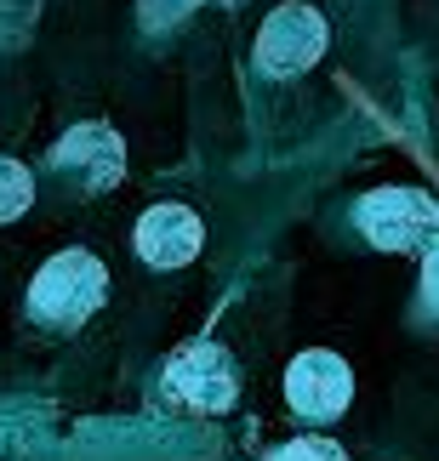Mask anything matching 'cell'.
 <instances>
[{
	"instance_id": "obj_1",
	"label": "cell",
	"mask_w": 439,
	"mask_h": 461,
	"mask_svg": "<svg viewBox=\"0 0 439 461\" xmlns=\"http://www.w3.org/2000/svg\"><path fill=\"white\" fill-rule=\"evenodd\" d=\"M103 296H109V274L92 251H58L41 274L29 279V313L51 330H75L86 325Z\"/></svg>"
},
{
	"instance_id": "obj_2",
	"label": "cell",
	"mask_w": 439,
	"mask_h": 461,
	"mask_svg": "<svg viewBox=\"0 0 439 461\" xmlns=\"http://www.w3.org/2000/svg\"><path fill=\"white\" fill-rule=\"evenodd\" d=\"M360 234L377 245V251H416L439 234V200L428 188H377L354 205Z\"/></svg>"
},
{
	"instance_id": "obj_3",
	"label": "cell",
	"mask_w": 439,
	"mask_h": 461,
	"mask_svg": "<svg viewBox=\"0 0 439 461\" xmlns=\"http://www.w3.org/2000/svg\"><path fill=\"white\" fill-rule=\"evenodd\" d=\"M166 393L200 416H223L240 399V370L223 342H188L166 359Z\"/></svg>"
},
{
	"instance_id": "obj_4",
	"label": "cell",
	"mask_w": 439,
	"mask_h": 461,
	"mask_svg": "<svg viewBox=\"0 0 439 461\" xmlns=\"http://www.w3.org/2000/svg\"><path fill=\"white\" fill-rule=\"evenodd\" d=\"M325 41H331V29H325V17L314 12V6H274L269 17H262V29H257V68L262 75H303V68H314L325 58Z\"/></svg>"
},
{
	"instance_id": "obj_5",
	"label": "cell",
	"mask_w": 439,
	"mask_h": 461,
	"mask_svg": "<svg viewBox=\"0 0 439 461\" xmlns=\"http://www.w3.org/2000/svg\"><path fill=\"white\" fill-rule=\"evenodd\" d=\"M286 404L303 421H337L348 404H354V370L325 348L297 353L286 365Z\"/></svg>"
},
{
	"instance_id": "obj_6",
	"label": "cell",
	"mask_w": 439,
	"mask_h": 461,
	"mask_svg": "<svg viewBox=\"0 0 439 461\" xmlns=\"http://www.w3.org/2000/svg\"><path fill=\"white\" fill-rule=\"evenodd\" d=\"M46 166L58 176H69L75 188H86V194H103L126 176V143H120V131L86 120V126H75L69 137H58V149L46 154Z\"/></svg>"
},
{
	"instance_id": "obj_7",
	"label": "cell",
	"mask_w": 439,
	"mask_h": 461,
	"mask_svg": "<svg viewBox=\"0 0 439 461\" xmlns=\"http://www.w3.org/2000/svg\"><path fill=\"white\" fill-rule=\"evenodd\" d=\"M132 245L149 268H188L206 245V228L188 205H149L143 217H137Z\"/></svg>"
},
{
	"instance_id": "obj_8",
	"label": "cell",
	"mask_w": 439,
	"mask_h": 461,
	"mask_svg": "<svg viewBox=\"0 0 439 461\" xmlns=\"http://www.w3.org/2000/svg\"><path fill=\"white\" fill-rule=\"evenodd\" d=\"M29 205H34V171L23 166V159H6V154H0V222L23 217Z\"/></svg>"
},
{
	"instance_id": "obj_9",
	"label": "cell",
	"mask_w": 439,
	"mask_h": 461,
	"mask_svg": "<svg viewBox=\"0 0 439 461\" xmlns=\"http://www.w3.org/2000/svg\"><path fill=\"white\" fill-rule=\"evenodd\" d=\"M262 461H348L343 456V445H331V438H291V445H279V450H269Z\"/></svg>"
},
{
	"instance_id": "obj_10",
	"label": "cell",
	"mask_w": 439,
	"mask_h": 461,
	"mask_svg": "<svg viewBox=\"0 0 439 461\" xmlns=\"http://www.w3.org/2000/svg\"><path fill=\"white\" fill-rule=\"evenodd\" d=\"M200 0H137V17H143V29H178L183 17H195Z\"/></svg>"
},
{
	"instance_id": "obj_11",
	"label": "cell",
	"mask_w": 439,
	"mask_h": 461,
	"mask_svg": "<svg viewBox=\"0 0 439 461\" xmlns=\"http://www.w3.org/2000/svg\"><path fill=\"white\" fill-rule=\"evenodd\" d=\"M423 303L439 313V234L423 245Z\"/></svg>"
},
{
	"instance_id": "obj_12",
	"label": "cell",
	"mask_w": 439,
	"mask_h": 461,
	"mask_svg": "<svg viewBox=\"0 0 439 461\" xmlns=\"http://www.w3.org/2000/svg\"><path fill=\"white\" fill-rule=\"evenodd\" d=\"M34 12H41V0H0V29H6V34H23Z\"/></svg>"
},
{
	"instance_id": "obj_13",
	"label": "cell",
	"mask_w": 439,
	"mask_h": 461,
	"mask_svg": "<svg viewBox=\"0 0 439 461\" xmlns=\"http://www.w3.org/2000/svg\"><path fill=\"white\" fill-rule=\"evenodd\" d=\"M223 6H245V0H223Z\"/></svg>"
}]
</instances>
